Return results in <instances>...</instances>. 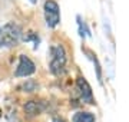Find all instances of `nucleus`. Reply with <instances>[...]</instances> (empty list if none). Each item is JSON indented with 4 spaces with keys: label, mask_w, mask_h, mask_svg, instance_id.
I'll list each match as a JSON object with an SVG mask.
<instances>
[{
    "label": "nucleus",
    "mask_w": 129,
    "mask_h": 122,
    "mask_svg": "<svg viewBox=\"0 0 129 122\" xmlns=\"http://www.w3.org/2000/svg\"><path fill=\"white\" fill-rule=\"evenodd\" d=\"M50 71L56 76L63 75L66 71V52L62 45L50 47Z\"/></svg>",
    "instance_id": "nucleus-1"
},
{
    "label": "nucleus",
    "mask_w": 129,
    "mask_h": 122,
    "mask_svg": "<svg viewBox=\"0 0 129 122\" xmlns=\"http://www.w3.org/2000/svg\"><path fill=\"white\" fill-rule=\"evenodd\" d=\"M22 38V29L16 23H7L0 30V46L12 47L17 45Z\"/></svg>",
    "instance_id": "nucleus-2"
},
{
    "label": "nucleus",
    "mask_w": 129,
    "mask_h": 122,
    "mask_svg": "<svg viewBox=\"0 0 129 122\" xmlns=\"http://www.w3.org/2000/svg\"><path fill=\"white\" fill-rule=\"evenodd\" d=\"M45 20L49 27H56L60 22L59 5L55 0H47L45 3Z\"/></svg>",
    "instance_id": "nucleus-3"
},
{
    "label": "nucleus",
    "mask_w": 129,
    "mask_h": 122,
    "mask_svg": "<svg viewBox=\"0 0 129 122\" xmlns=\"http://www.w3.org/2000/svg\"><path fill=\"white\" fill-rule=\"evenodd\" d=\"M35 71H36L35 63L26 55H20V60H19L17 69L14 72V75L17 76V78H20V76H30L35 73Z\"/></svg>",
    "instance_id": "nucleus-4"
},
{
    "label": "nucleus",
    "mask_w": 129,
    "mask_h": 122,
    "mask_svg": "<svg viewBox=\"0 0 129 122\" xmlns=\"http://www.w3.org/2000/svg\"><path fill=\"white\" fill-rule=\"evenodd\" d=\"M76 85H78L79 94H80V98H82L83 102L90 103V105L95 103V101H93V94H92V88H90V85L88 83V80L80 76V78H78Z\"/></svg>",
    "instance_id": "nucleus-5"
},
{
    "label": "nucleus",
    "mask_w": 129,
    "mask_h": 122,
    "mask_svg": "<svg viewBox=\"0 0 129 122\" xmlns=\"http://www.w3.org/2000/svg\"><path fill=\"white\" fill-rule=\"evenodd\" d=\"M24 112L27 113V115H30V116L37 115V113L40 112L39 103L36 101H29V102H26V105H24Z\"/></svg>",
    "instance_id": "nucleus-6"
},
{
    "label": "nucleus",
    "mask_w": 129,
    "mask_h": 122,
    "mask_svg": "<svg viewBox=\"0 0 129 122\" xmlns=\"http://www.w3.org/2000/svg\"><path fill=\"white\" fill-rule=\"evenodd\" d=\"M73 122H95V116L90 112H78L75 113Z\"/></svg>",
    "instance_id": "nucleus-7"
},
{
    "label": "nucleus",
    "mask_w": 129,
    "mask_h": 122,
    "mask_svg": "<svg viewBox=\"0 0 129 122\" xmlns=\"http://www.w3.org/2000/svg\"><path fill=\"white\" fill-rule=\"evenodd\" d=\"M88 55L90 56V59L93 60V63H95V66H96V73H98V79H99V82H102V71H101V66H99V62H98L96 56L93 55L92 52L88 50Z\"/></svg>",
    "instance_id": "nucleus-8"
},
{
    "label": "nucleus",
    "mask_w": 129,
    "mask_h": 122,
    "mask_svg": "<svg viewBox=\"0 0 129 122\" xmlns=\"http://www.w3.org/2000/svg\"><path fill=\"white\" fill-rule=\"evenodd\" d=\"M53 122H66L64 119H62V118H55L53 119Z\"/></svg>",
    "instance_id": "nucleus-9"
},
{
    "label": "nucleus",
    "mask_w": 129,
    "mask_h": 122,
    "mask_svg": "<svg viewBox=\"0 0 129 122\" xmlns=\"http://www.w3.org/2000/svg\"><path fill=\"white\" fill-rule=\"evenodd\" d=\"M30 2H32V3H36V2H37V0H30Z\"/></svg>",
    "instance_id": "nucleus-10"
}]
</instances>
